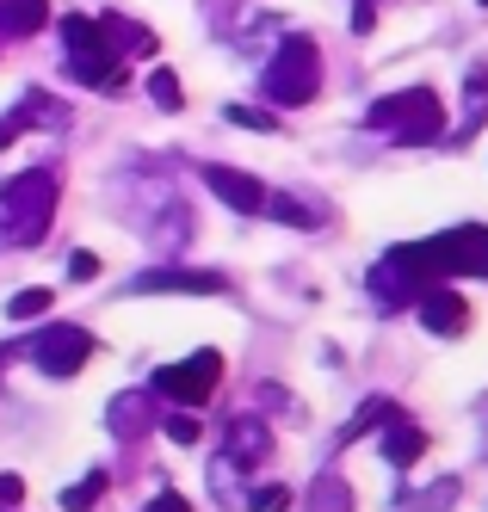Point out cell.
<instances>
[{"label": "cell", "mask_w": 488, "mask_h": 512, "mask_svg": "<svg viewBox=\"0 0 488 512\" xmlns=\"http://www.w3.org/2000/svg\"><path fill=\"white\" fill-rule=\"evenodd\" d=\"M56 216V173H19L0 186V247H38Z\"/></svg>", "instance_id": "6da1fadb"}, {"label": "cell", "mask_w": 488, "mask_h": 512, "mask_svg": "<svg viewBox=\"0 0 488 512\" xmlns=\"http://www.w3.org/2000/svg\"><path fill=\"white\" fill-rule=\"evenodd\" d=\"M371 130H383L402 149H421V142H439L445 136V99L433 87H402V93H383L371 112H365Z\"/></svg>", "instance_id": "7a4b0ae2"}, {"label": "cell", "mask_w": 488, "mask_h": 512, "mask_svg": "<svg viewBox=\"0 0 488 512\" xmlns=\"http://www.w3.org/2000/svg\"><path fill=\"white\" fill-rule=\"evenodd\" d=\"M62 44H68V75L87 87H124V56L106 44V31L93 19H62Z\"/></svg>", "instance_id": "3957f363"}, {"label": "cell", "mask_w": 488, "mask_h": 512, "mask_svg": "<svg viewBox=\"0 0 488 512\" xmlns=\"http://www.w3.org/2000/svg\"><path fill=\"white\" fill-rule=\"evenodd\" d=\"M266 93H272L278 105H309V99H316V93H322L316 44H309V38H285V44H278L272 68H266Z\"/></svg>", "instance_id": "277c9868"}, {"label": "cell", "mask_w": 488, "mask_h": 512, "mask_svg": "<svg viewBox=\"0 0 488 512\" xmlns=\"http://www.w3.org/2000/svg\"><path fill=\"white\" fill-rule=\"evenodd\" d=\"M217 377H223V352L204 346V352H192L186 364H161V371H155V395L180 401V408H198V401H211Z\"/></svg>", "instance_id": "5b68a950"}, {"label": "cell", "mask_w": 488, "mask_h": 512, "mask_svg": "<svg viewBox=\"0 0 488 512\" xmlns=\"http://www.w3.org/2000/svg\"><path fill=\"white\" fill-rule=\"evenodd\" d=\"M31 358H38L44 377H75L81 364L93 358V334L75 327V321H56V327H44V334L31 340Z\"/></svg>", "instance_id": "8992f818"}, {"label": "cell", "mask_w": 488, "mask_h": 512, "mask_svg": "<svg viewBox=\"0 0 488 512\" xmlns=\"http://www.w3.org/2000/svg\"><path fill=\"white\" fill-rule=\"evenodd\" d=\"M421 321L433 327V334H445V340H458L464 327H470V303L458 297V290H445V284H433V290H421Z\"/></svg>", "instance_id": "52a82bcc"}, {"label": "cell", "mask_w": 488, "mask_h": 512, "mask_svg": "<svg viewBox=\"0 0 488 512\" xmlns=\"http://www.w3.org/2000/svg\"><path fill=\"white\" fill-rule=\"evenodd\" d=\"M204 186H211L223 204H235V210H266V186L254 173H241V167H204Z\"/></svg>", "instance_id": "ba28073f"}, {"label": "cell", "mask_w": 488, "mask_h": 512, "mask_svg": "<svg viewBox=\"0 0 488 512\" xmlns=\"http://www.w3.org/2000/svg\"><path fill=\"white\" fill-rule=\"evenodd\" d=\"M136 290L143 297H155V290H192V297H223V278L217 272H180V266H161V272H143L136 278Z\"/></svg>", "instance_id": "9c48e42d"}, {"label": "cell", "mask_w": 488, "mask_h": 512, "mask_svg": "<svg viewBox=\"0 0 488 512\" xmlns=\"http://www.w3.org/2000/svg\"><path fill=\"white\" fill-rule=\"evenodd\" d=\"M421 451H427V432L414 426V420H402V414H390V432H383V457H390L396 469H408V463H421Z\"/></svg>", "instance_id": "30bf717a"}, {"label": "cell", "mask_w": 488, "mask_h": 512, "mask_svg": "<svg viewBox=\"0 0 488 512\" xmlns=\"http://www.w3.org/2000/svg\"><path fill=\"white\" fill-rule=\"evenodd\" d=\"M50 19V0H0V31L7 38H31V31H44Z\"/></svg>", "instance_id": "8fae6325"}, {"label": "cell", "mask_w": 488, "mask_h": 512, "mask_svg": "<svg viewBox=\"0 0 488 512\" xmlns=\"http://www.w3.org/2000/svg\"><path fill=\"white\" fill-rule=\"evenodd\" d=\"M266 451H272V432H266L260 420H235V426H229V457H235V463H260Z\"/></svg>", "instance_id": "7c38bea8"}, {"label": "cell", "mask_w": 488, "mask_h": 512, "mask_svg": "<svg viewBox=\"0 0 488 512\" xmlns=\"http://www.w3.org/2000/svg\"><path fill=\"white\" fill-rule=\"evenodd\" d=\"M99 31H106V44H112L118 56H130V50H143V56H149V50H155V31H149V25H130V19H118V13H112V19H99Z\"/></svg>", "instance_id": "4fadbf2b"}, {"label": "cell", "mask_w": 488, "mask_h": 512, "mask_svg": "<svg viewBox=\"0 0 488 512\" xmlns=\"http://www.w3.org/2000/svg\"><path fill=\"white\" fill-rule=\"evenodd\" d=\"M143 426H149L143 395H118V401H112V432H124V438H130V432H143Z\"/></svg>", "instance_id": "5bb4252c"}, {"label": "cell", "mask_w": 488, "mask_h": 512, "mask_svg": "<svg viewBox=\"0 0 488 512\" xmlns=\"http://www.w3.org/2000/svg\"><path fill=\"white\" fill-rule=\"evenodd\" d=\"M149 99L161 105V112H180V105H186L180 75H173V68H155V75H149Z\"/></svg>", "instance_id": "9a60e30c"}, {"label": "cell", "mask_w": 488, "mask_h": 512, "mask_svg": "<svg viewBox=\"0 0 488 512\" xmlns=\"http://www.w3.org/2000/svg\"><path fill=\"white\" fill-rule=\"evenodd\" d=\"M309 500H316V512H353V494H346V482H340V475H322Z\"/></svg>", "instance_id": "2e32d148"}, {"label": "cell", "mask_w": 488, "mask_h": 512, "mask_svg": "<svg viewBox=\"0 0 488 512\" xmlns=\"http://www.w3.org/2000/svg\"><path fill=\"white\" fill-rule=\"evenodd\" d=\"M99 494H106V475L93 469L87 482H75V488H62V512H87V506H93Z\"/></svg>", "instance_id": "e0dca14e"}, {"label": "cell", "mask_w": 488, "mask_h": 512, "mask_svg": "<svg viewBox=\"0 0 488 512\" xmlns=\"http://www.w3.org/2000/svg\"><path fill=\"white\" fill-rule=\"evenodd\" d=\"M50 303H56V297H50V290L38 284V290H19V297L7 303V315H13V321H38V315H44Z\"/></svg>", "instance_id": "ac0fdd59"}, {"label": "cell", "mask_w": 488, "mask_h": 512, "mask_svg": "<svg viewBox=\"0 0 488 512\" xmlns=\"http://www.w3.org/2000/svg\"><path fill=\"white\" fill-rule=\"evenodd\" d=\"M464 105H470V118H464V124H482V118H488V75H482V68H470V81H464Z\"/></svg>", "instance_id": "d6986e66"}, {"label": "cell", "mask_w": 488, "mask_h": 512, "mask_svg": "<svg viewBox=\"0 0 488 512\" xmlns=\"http://www.w3.org/2000/svg\"><path fill=\"white\" fill-rule=\"evenodd\" d=\"M266 210L278 216V223H297V229H316V210H303L297 198H272V192H266Z\"/></svg>", "instance_id": "ffe728a7"}, {"label": "cell", "mask_w": 488, "mask_h": 512, "mask_svg": "<svg viewBox=\"0 0 488 512\" xmlns=\"http://www.w3.org/2000/svg\"><path fill=\"white\" fill-rule=\"evenodd\" d=\"M248 506H254V512H291V488L266 482V488H254V494H248Z\"/></svg>", "instance_id": "44dd1931"}, {"label": "cell", "mask_w": 488, "mask_h": 512, "mask_svg": "<svg viewBox=\"0 0 488 512\" xmlns=\"http://www.w3.org/2000/svg\"><path fill=\"white\" fill-rule=\"evenodd\" d=\"M161 426H167L173 445H198V432H204V426H198V414H186V408H180V414H167Z\"/></svg>", "instance_id": "7402d4cb"}, {"label": "cell", "mask_w": 488, "mask_h": 512, "mask_svg": "<svg viewBox=\"0 0 488 512\" xmlns=\"http://www.w3.org/2000/svg\"><path fill=\"white\" fill-rule=\"evenodd\" d=\"M229 124L260 130V136H272V130H278V118H272V112H254V105H229Z\"/></svg>", "instance_id": "603a6c76"}, {"label": "cell", "mask_w": 488, "mask_h": 512, "mask_svg": "<svg viewBox=\"0 0 488 512\" xmlns=\"http://www.w3.org/2000/svg\"><path fill=\"white\" fill-rule=\"evenodd\" d=\"M68 278H75V284H87V278H99V253H75V260H68Z\"/></svg>", "instance_id": "cb8c5ba5"}, {"label": "cell", "mask_w": 488, "mask_h": 512, "mask_svg": "<svg viewBox=\"0 0 488 512\" xmlns=\"http://www.w3.org/2000/svg\"><path fill=\"white\" fill-rule=\"evenodd\" d=\"M143 512H192V500H186V494H155Z\"/></svg>", "instance_id": "d4e9b609"}, {"label": "cell", "mask_w": 488, "mask_h": 512, "mask_svg": "<svg viewBox=\"0 0 488 512\" xmlns=\"http://www.w3.org/2000/svg\"><path fill=\"white\" fill-rule=\"evenodd\" d=\"M25 500V482L19 475H0V506H19Z\"/></svg>", "instance_id": "484cf974"}, {"label": "cell", "mask_w": 488, "mask_h": 512, "mask_svg": "<svg viewBox=\"0 0 488 512\" xmlns=\"http://www.w3.org/2000/svg\"><path fill=\"white\" fill-rule=\"evenodd\" d=\"M377 25V13H371V0H359V7H353V31H371Z\"/></svg>", "instance_id": "4316f807"}, {"label": "cell", "mask_w": 488, "mask_h": 512, "mask_svg": "<svg viewBox=\"0 0 488 512\" xmlns=\"http://www.w3.org/2000/svg\"><path fill=\"white\" fill-rule=\"evenodd\" d=\"M13 136H19V124L7 118V124H0V149H7V142H13Z\"/></svg>", "instance_id": "83f0119b"}, {"label": "cell", "mask_w": 488, "mask_h": 512, "mask_svg": "<svg viewBox=\"0 0 488 512\" xmlns=\"http://www.w3.org/2000/svg\"><path fill=\"white\" fill-rule=\"evenodd\" d=\"M482 7H488V0H482Z\"/></svg>", "instance_id": "f1b7e54d"}]
</instances>
